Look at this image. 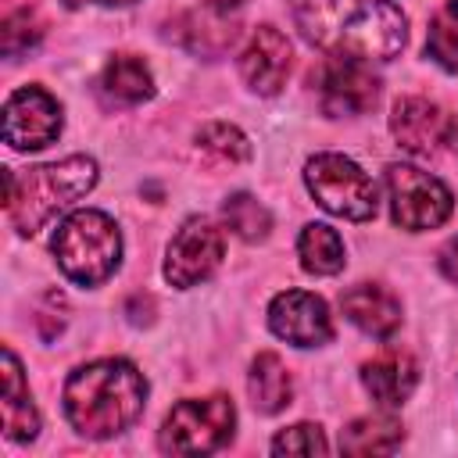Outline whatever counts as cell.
<instances>
[{
	"instance_id": "obj_5",
	"label": "cell",
	"mask_w": 458,
	"mask_h": 458,
	"mask_svg": "<svg viewBox=\"0 0 458 458\" xmlns=\"http://www.w3.org/2000/svg\"><path fill=\"white\" fill-rule=\"evenodd\" d=\"M304 186L336 218L347 222H369L379 208V186L372 175H365L361 165H354L344 154H315L304 165Z\"/></svg>"
},
{
	"instance_id": "obj_16",
	"label": "cell",
	"mask_w": 458,
	"mask_h": 458,
	"mask_svg": "<svg viewBox=\"0 0 458 458\" xmlns=\"http://www.w3.org/2000/svg\"><path fill=\"white\" fill-rule=\"evenodd\" d=\"M4 433L7 440H36L39 433V411L11 347H4Z\"/></svg>"
},
{
	"instance_id": "obj_3",
	"label": "cell",
	"mask_w": 458,
	"mask_h": 458,
	"mask_svg": "<svg viewBox=\"0 0 458 458\" xmlns=\"http://www.w3.org/2000/svg\"><path fill=\"white\" fill-rule=\"evenodd\" d=\"M97 186V161L86 154H72L50 165H36L29 172L4 168V204L7 218L21 236L39 233L57 211L75 204Z\"/></svg>"
},
{
	"instance_id": "obj_7",
	"label": "cell",
	"mask_w": 458,
	"mask_h": 458,
	"mask_svg": "<svg viewBox=\"0 0 458 458\" xmlns=\"http://www.w3.org/2000/svg\"><path fill=\"white\" fill-rule=\"evenodd\" d=\"M386 200H390L394 225H401L408 233L444 225L451 218V208H454L451 190L437 175H429L415 165H390L386 168Z\"/></svg>"
},
{
	"instance_id": "obj_25",
	"label": "cell",
	"mask_w": 458,
	"mask_h": 458,
	"mask_svg": "<svg viewBox=\"0 0 458 458\" xmlns=\"http://www.w3.org/2000/svg\"><path fill=\"white\" fill-rule=\"evenodd\" d=\"M39 36H43V29H39L36 14H32V11H14V14H7V18H4L0 47H4V54H7V57H18V54L32 50V47L39 43Z\"/></svg>"
},
{
	"instance_id": "obj_28",
	"label": "cell",
	"mask_w": 458,
	"mask_h": 458,
	"mask_svg": "<svg viewBox=\"0 0 458 458\" xmlns=\"http://www.w3.org/2000/svg\"><path fill=\"white\" fill-rule=\"evenodd\" d=\"M68 7H82V4H104V7H125V4H136V0H64Z\"/></svg>"
},
{
	"instance_id": "obj_6",
	"label": "cell",
	"mask_w": 458,
	"mask_h": 458,
	"mask_svg": "<svg viewBox=\"0 0 458 458\" xmlns=\"http://www.w3.org/2000/svg\"><path fill=\"white\" fill-rule=\"evenodd\" d=\"M233 426H236V408L229 397L222 394L190 397L165 415L157 444L168 454H211L222 444H229Z\"/></svg>"
},
{
	"instance_id": "obj_17",
	"label": "cell",
	"mask_w": 458,
	"mask_h": 458,
	"mask_svg": "<svg viewBox=\"0 0 458 458\" xmlns=\"http://www.w3.org/2000/svg\"><path fill=\"white\" fill-rule=\"evenodd\" d=\"M247 390H250V404H254L261 415L283 411V408L290 404V397H293V379H290V369L283 365V358L272 354V351H261V354L250 361Z\"/></svg>"
},
{
	"instance_id": "obj_23",
	"label": "cell",
	"mask_w": 458,
	"mask_h": 458,
	"mask_svg": "<svg viewBox=\"0 0 458 458\" xmlns=\"http://www.w3.org/2000/svg\"><path fill=\"white\" fill-rule=\"evenodd\" d=\"M197 147H200L208 157L225 161V165H240V161L250 157L247 136H243L236 125H229V122H211V125H204V129L197 132Z\"/></svg>"
},
{
	"instance_id": "obj_4",
	"label": "cell",
	"mask_w": 458,
	"mask_h": 458,
	"mask_svg": "<svg viewBox=\"0 0 458 458\" xmlns=\"http://www.w3.org/2000/svg\"><path fill=\"white\" fill-rule=\"evenodd\" d=\"M54 258L72 283L97 286L111 279L122 261V233L114 218L97 208L72 211L54 233Z\"/></svg>"
},
{
	"instance_id": "obj_10",
	"label": "cell",
	"mask_w": 458,
	"mask_h": 458,
	"mask_svg": "<svg viewBox=\"0 0 458 458\" xmlns=\"http://www.w3.org/2000/svg\"><path fill=\"white\" fill-rule=\"evenodd\" d=\"M318 100L333 118L365 114L379 100V75L369 61L358 57H329L318 72Z\"/></svg>"
},
{
	"instance_id": "obj_1",
	"label": "cell",
	"mask_w": 458,
	"mask_h": 458,
	"mask_svg": "<svg viewBox=\"0 0 458 458\" xmlns=\"http://www.w3.org/2000/svg\"><path fill=\"white\" fill-rule=\"evenodd\" d=\"M301 36L329 57L390 61L408 39V18L390 0H290Z\"/></svg>"
},
{
	"instance_id": "obj_11",
	"label": "cell",
	"mask_w": 458,
	"mask_h": 458,
	"mask_svg": "<svg viewBox=\"0 0 458 458\" xmlns=\"http://www.w3.org/2000/svg\"><path fill=\"white\" fill-rule=\"evenodd\" d=\"M268 329L293 347H322L333 340V315L308 290H283L268 304Z\"/></svg>"
},
{
	"instance_id": "obj_14",
	"label": "cell",
	"mask_w": 458,
	"mask_h": 458,
	"mask_svg": "<svg viewBox=\"0 0 458 458\" xmlns=\"http://www.w3.org/2000/svg\"><path fill=\"white\" fill-rule=\"evenodd\" d=\"M361 383H365V390L372 394L376 404L401 408L411 397L415 383H419V365H415V358L408 351L386 347L372 361L361 365Z\"/></svg>"
},
{
	"instance_id": "obj_9",
	"label": "cell",
	"mask_w": 458,
	"mask_h": 458,
	"mask_svg": "<svg viewBox=\"0 0 458 458\" xmlns=\"http://www.w3.org/2000/svg\"><path fill=\"white\" fill-rule=\"evenodd\" d=\"M222 254H225L222 233L208 218H186L179 225V233L172 236V243H168L165 279L179 290L197 286V283L215 276V268L222 265Z\"/></svg>"
},
{
	"instance_id": "obj_12",
	"label": "cell",
	"mask_w": 458,
	"mask_h": 458,
	"mask_svg": "<svg viewBox=\"0 0 458 458\" xmlns=\"http://www.w3.org/2000/svg\"><path fill=\"white\" fill-rule=\"evenodd\" d=\"M290 39L276 29V25H258L250 43L240 54V75L243 82L261 93V97H276L286 86L290 75Z\"/></svg>"
},
{
	"instance_id": "obj_26",
	"label": "cell",
	"mask_w": 458,
	"mask_h": 458,
	"mask_svg": "<svg viewBox=\"0 0 458 458\" xmlns=\"http://www.w3.org/2000/svg\"><path fill=\"white\" fill-rule=\"evenodd\" d=\"M440 272H444L451 283H458V236L440 250Z\"/></svg>"
},
{
	"instance_id": "obj_8",
	"label": "cell",
	"mask_w": 458,
	"mask_h": 458,
	"mask_svg": "<svg viewBox=\"0 0 458 458\" xmlns=\"http://www.w3.org/2000/svg\"><path fill=\"white\" fill-rule=\"evenodd\" d=\"M61 104L39 86H21L4 104V143L11 150H43L61 136Z\"/></svg>"
},
{
	"instance_id": "obj_27",
	"label": "cell",
	"mask_w": 458,
	"mask_h": 458,
	"mask_svg": "<svg viewBox=\"0 0 458 458\" xmlns=\"http://www.w3.org/2000/svg\"><path fill=\"white\" fill-rule=\"evenodd\" d=\"M247 0H208V7L211 11H218V14H225V11H236V7H243Z\"/></svg>"
},
{
	"instance_id": "obj_19",
	"label": "cell",
	"mask_w": 458,
	"mask_h": 458,
	"mask_svg": "<svg viewBox=\"0 0 458 458\" xmlns=\"http://www.w3.org/2000/svg\"><path fill=\"white\" fill-rule=\"evenodd\" d=\"M100 89L118 100V104H143L154 97V75L150 68L143 64V57H132V54H118L104 64V75H100Z\"/></svg>"
},
{
	"instance_id": "obj_18",
	"label": "cell",
	"mask_w": 458,
	"mask_h": 458,
	"mask_svg": "<svg viewBox=\"0 0 458 458\" xmlns=\"http://www.w3.org/2000/svg\"><path fill=\"white\" fill-rule=\"evenodd\" d=\"M404 440V426L394 415H361L347 429H340L344 454H390Z\"/></svg>"
},
{
	"instance_id": "obj_21",
	"label": "cell",
	"mask_w": 458,
	"mask_h": 458,
	"mask_svg": "<svg viewBox=\"0 0 458 458\" xmlns=\"http://www.w3.org/2000/svg\"><path fill=\"white\" fill-rule=\"evenodd\" d=\"M222 218H225V225H229L240 240H247V243L265 240L268 229H272V215H268V208H265L258 197H250V193H233V197H225V204H222Z\"/></svg>"
},
{
	"instance_id": "obj_13",
	"label": "cell",
	"mask_w": 458,
	"mask_h": 458,
	"mask_svg": "<svg viewBox=\"0 0 458 458\" xmlns=\"http://www.w3.org/2000/svg\"><path fill=\"white\" fill-rule=\"evenodd\" d=\"M447 129H451L447 114L426 97H401L394 104L390 132H394L397 147L415 157H429L440 143H447Z\"/></svg>"
},
{
	"instance_id": "obj_2",
	"label": "cell",
	"mask_w": 458,
	"mask_h": 458,
	"mask_svg": "<svg viewBox=\"0 0 458 458\" xmlns=\"http://www.w3.org/2000/svg\"><path fill=\"white\" fill-rule=\"evenodd\" d=\"M147 401L143 372L125 358H100L79 365L64 383V415L79 437L107 440L125 433Z\"/></svg>"
},
{
	"instance_id": "obj_24",
	"label": "cell",
	"mask_w": 458,
	"mask_h": 458,
	"mask_svg": "<svg viewBox=\"0 0 458 458\" xmlns=\"http://www.w3.org/2000/svg\"><path fill=\"white\" fill-rule=\"evenodd\" d=\"M272 451H276V454H304V458H322V454L329 451V444H326V437H322V429H318V426H311V422H297V426H290V429L276 433Z\"/></svg>"
},
{
	"instance_id": "obj_15",
	"label": "cell",
	"mask_w": 458,
	"mask_h": 458,
	"mask_svg": "<svg viewBox=\"0 0 458 458\" xmlns=\"http://www.w3.org/2000/svg\"><path fill=\"white\" fill-rule=\"evenodd\" d=\"M344 315L376 340H390L401 329V301L379 283H358L340 297Z\"/></svg>"
},
{
	"instance_id": "obj_20",
	"label": "cell",
	"mask_w": 458,
	"mask_h": 458,
	"mask_svg": "<svg viewBox=\"0 0 458 458\" xmlns=\"http://www.w3.org/2000/svg\"><path fill=\"white\" fill-rule=\"evenodd\" d=\"M297 258H301L304 272L336 276L344 268V240H340L336 229H329L322 222H311L297 236Z\"/></svg>"
},
{
	"instance_id": "obj_22",
	"label": "cell",
	"mask_w": 458,
	"mask_h": 458,
	"mask_svg": "<svg viewBox=\"0 0 458 458\" xmlns=\"http://www.w3.org/2000/svg\"><path fill=\"white\" fill-rule=\"evenodd\" d=\"M426 50H429V57H433L440 68L458 72V0H447V4L429 18Z\"/></svg>"
}]
</instances>
